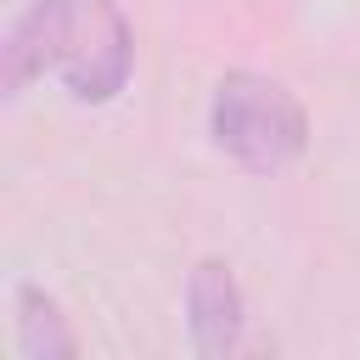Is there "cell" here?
<instances>
[{
  "label": "cell",
  "mask_w": 360,
  "mask_h": 360,
  "mask_svg": "<svg viewBox=\"0 0 360 360\" xmlns=\"http://www.w3.org/2000/svg\"><path fill=\"white\" fill-rule=\"evenodd\" d=\"M208 135L242 174H281L304 158L309 118L281 79L231 68L208 101Z\"/></svg>",
  "instance_id": "cell-1"
},
{
  "label": "cell",
  "mask_w": 360,
  "mask_h": 360,
  "mask_svg": "<svg viewBox=\"0 0 360 360\" xmlns=\"http://www.w3.org/2000/svg\"><path fill=\"white\" fill-rule=\"evenodd\" d=\"M135 73V28L112 0H73L68 28H62V56L56 79L68 84L73 101L101 107L112 101Z\"/></svg>",
  "instance_id": "cell-2"
},
{
  "label": "cell",
  "mask_w": 360,
  "mask_h": 360,
  "mask_svg": "<svg viewBox=\"0 0 360 360\" xmlns=\"http://www.w3.org/2000/svg\"><path fill=\"white\" fill-rule=\"evenodd\" d=\"M242 332H248V304H242V287H236L231 264L225 259H197L191 276H186V338H191V354H202V360L236 354Z\"/></svg>",
  "instance_id": "cell-3"
},
{
  "label": "cell",
  "mask_w": 360,
  "mask_h": 360,
  "mask_svg": "<svg viewBox=\"0 0 360 360\" xmlns=\"http://www.w3.org/2000/svg\"><path fill=\"white\" fill-rule=\"evenodd\" d=\"M68 6H73V0H28V6L6 22V39H0V90H6L11 101H17L34 79L56 73Z\"/></svg>",
  "instance_id": "cell-4"
},
{
  "label": "cell",
  "mask_w": 360,
  "mask_h": 360,
  "mask_svg": "<svg viewBox=\"0 0 360 360\" xmlns=\"http://www.w3.org/2000/svg\"><path fill=\"white\" fill-rule=\"evenodd\" d=\"M17 354L22 360H73L79 354V338H73L62 304L34 281L17 287Z\"/></svg>",
  "instance_id": "cell-5"
}]
</instances>
